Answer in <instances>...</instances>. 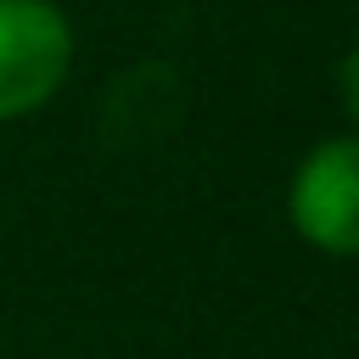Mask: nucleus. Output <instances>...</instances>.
I'll list each match as a JSON object with an SVG mask.
<instances>
[{"mask_svg":"<svg viewBox=\"0 0 359 359\" xmlns=\"http://www.w3.org/2000/svg\"><path fill=\"white\" fill-rule=\"evenodd\" d=\"M286 219L303 247L325 258H359V135L314 140L286 180Z\"/></svg>","mask_w":359,"mask_h":359,"instance_id":"f257e3e1","label":"nucleus"},{"mask_svg":"<svg viewBox=\"0 0 359 359\" xmlns=\"http://www.w3.org/2000/svg\"><path fill=\"white\" fill-rule=\"evenodd\" d=\"M73 73V22L56 0H0V123L34 118Z\"/></svg>","mask_w":359,"mask_h":359,"instance_id":"f03ea898","label":"nucleus"},{"mask_svg":"<svg viewBox=\"0 0 359 359\" xmlns=\"http://www.w3.org/2000/svg\"><path fill=\"white\" fill-rule=\"evenodd\" d=\"M337 101H342L348 129L359 135V45H353V50H342V62H337Z\"/></svg>","mask_w":359,"mask_h":359,"instance_id":"7ed1b4c3","label":"nucleus"}]
</instances>
